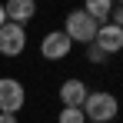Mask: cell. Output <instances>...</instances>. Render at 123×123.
<instances>
[{
	"instance_id": "cell-2",
	"label": "cell",
	"mask_w": 123,
	"mask_h": 123,
	"mask_svg": "<svg viewBox=\"0 0 123 123\" xmlns=\"http://www.w3.org/2000/svg\"><path fill=\"white\" fill-rule=\"evenodd\" d=\"M97 30H100V23L93 20V17H86V13H83V7L67 13L63 33L70 37V43H93V40H97Z\"/></svg>"
},
{
	"instance_id": "cell-14",
	"label": "cell",
	"mask_w": 123,
	"mask_h": 123,
	"mask_svg": "<svg viewBox=\"0 0 123 123\" xmlns=\"http://www.w3.org/2000/svg\"><path fill=\"white\" fill-rule=\"evenodd\" d=\"M7 23V13H3V3H0V27Z\"/></svg>"
},
{
	"instance_id": "cell-6",
	"label": "cell",
	"mask_w": 123,
	"mask_h": 123,
	"mask_svg": "<svg viewBox=\"0 0 123 123\" xmlns=\"http://www.w3.org/2000/svg\"><path fill=\"white\" fill-rule=\"evenodd\" d=\"M93 43L100 47L106 57H110V53H120V50H123V30L113 27V23H103L100 30H97V40H93Z\"/></svg>"
},
{
	"instance_id": "cell-12",
	"label": "cell",
	"mask_w": 123,
	"mask_h": 123,
	"mask_svg": "<svg viewBox=\"0 0 123 123\" xmlns=\"http://www.w3.org/2000/svg\"><path fill=\"white\" fill-rule=\"evenodd\" d=\"M110 17H113L110 23H113V27H120V30H123V7H113V13H110Z\"/></svg>"
},
{
	"instance_id": "cell-11",
	"label": "cell",
	"mask_w": 123,
	"mask_h": 123,
	"mask_svg": "<svg viewBox=\"0 0 123 123\" xmlns=\"http://www.w3.org/2000/svg\"><path fill=\"white\" fill-rule=\"evenodd\" d=\"M86 60H90V63H103V60H106V53H103L97 43H86Z\"/></svg>"
},
{
	"instance_id": "cell-9",
	"label": "cell",
	"mask_w": 123,
	"mask_h": 123,
	"mask_svg": "<svg viewBox=\"0 0 123 123\" xmlns=\"http://www.w3.org/2000/svg\"><path fill=\"white\" fill-rule=\"evenodd\" d=\"M83 13L86 17H93V20L100 23H110V13H113V3L110 0H86V7H83Z\"/></svg>"
},
{
	"instance_id": "cell-1",
	"label": "cell",
	"mask_w": 123,
	"mask_h": 123,
	"mask_svg": "<svg viewBox=\"0 0 123 123\" xmlns=\"http://www.w3.org/2000/svg\"><path fill=\"white\" fill-rule=\"evenodd\" d=\"M117 113H120V103H117L113 93H106V90L86 93V100H83V117L90 123H110Z\"/></svg>"
},
{
	"instance_id": "cell-13",
	"label": "cell",
	"mask_w": 123,
	"mask_h": 123,
	"mask_svg": "<svg viewBox=\"0 0 123 123\" xmlns=\"http://www.w3.org/2000/svg\"><path fill=\"white\" fill-rule=\"evenodd\" d=\"M0 123H17V117H10V113H0Z\"/></svg>"
},
{
	"instance_id": "cell-4",
	"label": "cell",
	"mask_w": 123,
	"mask_h": 123,
	"mask_svg": "<svg viewBox=\"0 0 123 123\" xmlns=\"http://www.w3.org/2000/svg\"><path fill=\"white\" fill-rule=\"evenodd\" d=\"M23 50H27V30H23L20 23H3L0 27V53L3 57H20Z\"/></svg>"
},
{
	"instance_id": "cell-10",
	"label": "cell",
	"mask_w": 123,
	"mask_h": 123,
	"mask_svg": "<svg viewBox=\"0 0 123 123\" xmlns=\"http://www.w3.org/2000/svg\"><path fill=\"white\" fill-rule=\"evenodd\" d=\"M57 123H86V117H83L80 106H63L60 117H57Z\"/></svg>"
},
{
	"instance_id": "cell-8",
	"label": "cell",
	"mask_w": 123,
	"mask_h": 123,
	"mask_svg": "<svg viewBox=\"0 0 123 123\" xmlns=\"http://www.w3.org/2000/svg\"><path fill=\"white\" fill-rule=\"evenodd\" d=\"M3 13H7V20L10 23H27L33 13H37V3L33 0H10V3H3Z\"/></svg>"
},
{
	"instance_id": "cell-7",
	"label": "cell",
	"mask_w": 123,
	"mask_h": 123,
	"mask_svg": "<svg viewBox=\"0 0 123 123\" xmlns=\"http://www.w3.org/2000/svg\"><path fill=\"white\" fill-rule=\"evenodd\" d=\"M86 93H90L86 83L77 80V77H70V80H63V86H60V103H63V106H80V110H83Z\"/></svg>"
},
{
	"instance_id": "cell-5",
	"label": "cell",
	"mask_w": 123,
	"mask_h": 123,
	"mask_svg": "<svg viewBox=\"0 0 123 123\" xmlns=\"http://www.w3.org/2000/svg\"><path fill=\"white\" fill-rule=\"evenodd\" d=\"M70 37L63 33V30H53V33H47L40 40V53H43V60H63L67 53H70Z\"/></svg>"
},
{
	"instance_id": "cell-3",
	"label": "cell",
	"mask_w": 123,
	"mask_h": 123,
	"mask_svg": "<svg viewBox=\"0 0 123 123\" xmlns=\"http://www.w3.org/2000/svg\"><path fill=\"white\" fill-rule=\"evenodd\" d=\"M27 103V90L17 77H0V113H10L17 117L20 106Z\"/></svg>"
}]
</instances>
